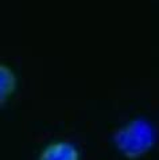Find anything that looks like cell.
Returning <instances> with one entry per match:
<instances>
[{
	"instance_id": "1",
	"label": "cell",
	"mask_w": 159,
	"mask_h": 160,
	"mask_svg": "<svg viewBox=\"0 0 159 160\" xmlns=\"http://www.w3.org/2000/svg\"><path fill=\"white\" fill-rule=\"evenodd\" d=\"M154 131L151 125L142 118L132 120L115 135L117 149L128 159H139L154 145Z\"/></svg>"
},
{
	"instance_id": "2",
	"label": "cell",
	"mask_w": 159,
	"mask_h": 160,
	"mask_svg": "<svg viewBox=\"0 0 159 160\" xmlns=\"http://www.w3.org/2000/svg\"><path fill=\"white\" fill-rule=\"evenodd\" d=\"M38 160H80V151L69 141H54L42 149Z\"/></svg>"
},
{
	"instance_id": "3",
	"label": "cell",
	"mask_w": 159,
	"mask_h": 160,
	"mask_svg": "<svg viewBox=\"0 0 159 160\" xmlns=\"http://www.w3.org/2000/svg\"><path fill=\"white\" fill-rule=\"evenodd\" d=\"M16 74L10 66L0 65V101L4 104L16 90Z\"/></svg>"
}]
</instances>
